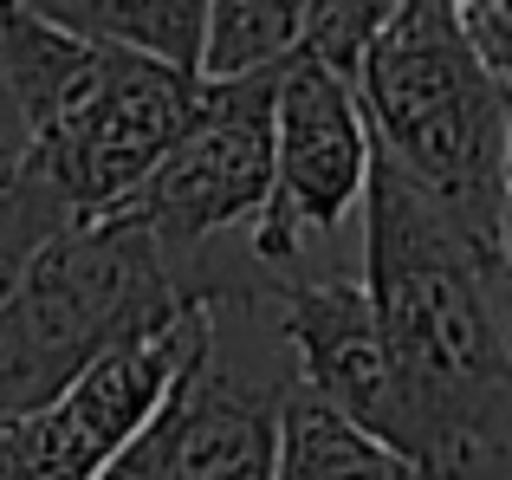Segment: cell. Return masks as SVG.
Returning <instances> with one entry per match:
<instances>
[{"label":"cell","instance_id":"6da1fadb","mask_svg":"<svg viewBox=\"0 0 512 480\" xmlns=\"http://www.w3.org/2000/svg\"><path fill=\"white\" fill-rule=\"evenodd\" d=\"M363 299L389 370V455L409 480H512V273L370 150Z\"/></svg>","mask_w":512,"mask_h":480},{"label":"cell","instance_id":"7a4b0ae2","mask_svg":"<svg viewBox=\"0 0 512 480\" xmlns=\"http://www.w3.org/2000/svg\"><path fill=\"white\" fill-rule=\"evenodd\" d=\"M0 78L26 124L20 176L52 195L65 221H98L143 189L175 130L195 111V72L78 39L0 0Z\"/></svg>","mask_w":512,"mask_h":480},{"label":"cell","instance_id":"3957f363","mask_svg":"<svg viewBox=\"0 0 512 480\" xmlns=\"http://www.w3.org/2000/svg\"><path fill=\"white\" fill-rule=\"evenodd\" d=\"M370 150L461 228L480 253H506V189H512V111L506 78L480 65L448 0H402L389 26L363 46L357 72Z\"/></svg>","mask_w":512,"mask_h":480},{"label":"cell","instance_id":"277c9868","mask_svg":"<svg viewBox=\"0 0 512 480\" xmlns=\"http://www.w3.org/2000/svg\"><path fill=\"white\" fill-rule=\"evenodd\" d=\"M201 305L124 215L46 234L0 299V422L59 396L104 351Z\"/></svg>","mask_w":512,"mask_h":480},{"label":"cell","instance_id":"5b68a950","mask_svg":"<svg viewBox=\"0 0 512 480\" xmlns=\"http://www.w3.org/2000/svg\"><path fill=\"white\" fill-rule=\"evenodd\" d=\"M273 85L279 65L240 78H201L195 111L163 163L111 215L137 221L195 299L214 292V247L253 228L273 176Z\"/></svg>","mask_w":512,"mask_h":480},{"label":"cell","instance_id":"8992f818","mask_svg":"<svg viewBox=\"0 0 512 480\" xmlns=\"http://www.w3.org/2000/svg\"><path fill=\"white\" fill-rule=\"evenodd\" d=\"M208 344V299L143 338L104 351L59 396L0 422V480H98L163 416Z\"/></svg>","mask_w":512,"mask_h":480},{"label":"cell","instance_id":"52a82bcc","mask_svg":"<svg viewBox=\"0 0 512 480\" xmlns=\"http://www.w3.org/2000/svg\"><path fill=\"white\" fill-rule=\"evenodd\" d=\"M370 182V130L344 72L292 52L273 85V176L253 228L240 234L260 273H292L305 247L331 240L363 202Z\"/></svg>","mask_w":512,"mask_h":480},{"label":"cell","instance_id":"ba28073f","mask_svg":"<svg viewBox=\"0 0 512 480\" xmlns=\"http://www.w3.org/2000/svg\"><path fill=\"white\" fill-rule=\"evenodd\" d=\"M273 325L292 364V390L318 396L350 429L389 448V370L376 318L357 273H292L273 279Z\"/></svg>","mask_w":512,"mask_h":480},{"label":"cell","instance_id":"9c48e42d","mask_svg":"<svg viewBox=\"0 0 512 480\" xmlns=\"http://www.w3.org/2000/svg\"><path fill=\"white\" fill-rule=\"evenodd\" d=\"M26 13L65 26L78 39H104V46L163 59L175 72L201 65V20L208 0H20Z\"/></svg>","mask_w":512,"mask_h":480},{"label":"cell","instance_id":"30bf717a","mask_svg":"<svg viewBox=\"0 0 512 480\" xmlns=\"http://www.w3.org/2000/svg\"><path fill=\"white\" fill-rule=\"evenodd\" d=\"M273 480H409V468L376 435H363L344 416H331L318 396L292 390L286 409H279Z\"/></svg>","mask_w":512,"mask_h":480},{"label":"cell","instance_id":"8fae6325","mask_svg":"<svg viewBox=\"0 0 512 480\" xmlns=\"http://www.w3.org/2000/svg\"><path fill=\"white\" fill-rule=\"evenodd\" d=\"M305 39V0H208L195 78H240L286 65Z\"/></svg>","mask_w":512,"mask_h":480},{"label":"cell","instance_id":"7c38bea8","mask_svg":"<svg viewBox=\"0 0 512 480\" xmlns=\"http://www.w3.org/2000/svg\"><path fill=\"white\" fill-rule=\"evenodd\" d=\"M402 0H305V39L299 52H312L318 65H331V72H357L363 46H370L376 33L389 26V13H396Z\"/></svg>","mask_w":512,"mask_h":480},{"label":"cell","instance_id":"4fadbf2b","mask_svg":"<svg viewBox=\"0 0 512 480\" xmlns=\"http://www.w3.org/2000/svg\"><path fill=\"white\" fill-rule=\"evenodd\" d=\"M72 228V221L52 208V195H39L26 176H13L7 189H0V299H7V286L20 279V266L33 260V247L46 234Z\"/></svg>","mask_w":512,"mask_h":480},{"label":"cell","instance_id":"5bb4252c","mask_svg":"<svg viewBox=\"0 0 512 480\" xmlns=\"http://www.w3.org/2000/svg\"><path fill=\"white\" fill-rule=\"evenodd\" d=\"M448 13L467 33V46L480 52V65L512 85V13H506V0H448Z\"/></svg>","mask_w":512,"mask_h":480},{"label":"cell","instance_id":"9a60e30c","mask_svg":"<svg viewBox=\"0 0 512 480\" xmlns=\"http://www.w3.org/2000/svg\"><path fill=\"white\" fill-rule=\"evenodd\" d=\"M175 403V396H169ZM169 403H163V416L150 422V429L137 435V442L124 448V455L111 461V468H104L98 480H163V448H169Z\"/></svg>","mask_w":512,"mask_h":480},{"label":"cell","instance_id":"2e32d148","mask_svg":"<svg viewBox=\"0 0 512 480\" xmlns=\"http://www.w3.org/2000/svg\"><path fill=\"white\" fill-rule=\"evenodd\" d=\"M20 163H26V124H20V111H13L7 78H0V189L20 176Z\"/></svg>","mask_w":512,"mask_h":480}]
</instances>
